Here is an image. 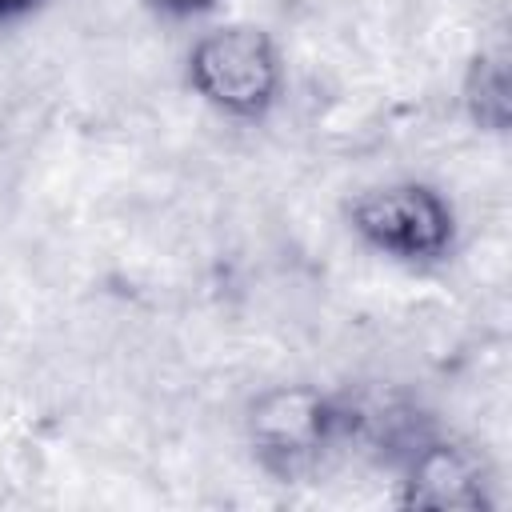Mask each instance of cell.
Listing matches in <instances>:
<instances>
[{"mask_svg":"<svg viewBox=\"0 0 512 512\" xmlns=\"http://www.w3.org/2000/svg\"><path fill=\"white\" fill-rule=\"evenodd\" d=\"M348 392H328L308 380L268 384L244 408V440L256 464L276 480H300L348 440Z\"/></svg>","mask_w":512,"mask_h":512,"instance_id":"obj_1","label":"cell"},{"mask_svg":"<svg viewBox=\"0 0 512 512\" xmlns=\"http://www.w3.org/2000/svg\"><path fill=\"white\" fill-rule=\"evenodd\" d=\"M140 4L168 20H196V16H208L220 0H140Z\"/></svg>","mask_w":512,"mask_h":512,"instance_id":"obj_6","label":"cell"},{"mask_svg":"<svg viewBox=\"0 0 512 512\" xmlns=\"http://www.w3.org/2000/svg\"><path fill=\"white\" fill-rule=\"evenodd\" d=\"M460 108L472 120V128L504 136L512 124V76H508V52L504 44L480 48L468 68H464V84H460Z\"/></svg>","mask_w":512,"mask_h":512,"instance_id":"obj_5","label":"cell"},{"mask_svg":"<svg viewBox=\"0 0 512 512\" xmlns=\"http://www.w3.org/2000/svg\"><path fill=\"white\" fill-rule=\"evenodd\" d=\"M44 0H0V24H12V20H24L28 12H36Z\"/></svg>","mask_w":512,"mask_h":512,"instance_id":"obj_7","label":"cell"},{"mask_svg":"<svg viewBox=\"0 0 512 512\" xmlns=\"http://www.w3.org/2000/svg\"><path fill=\"white\" fill-rule=\"evenodd\" d=\"M344 220L360 244L412 268L444 264L460 240L452 200L428 180L372 184L344 204Z\"/></svg>","mask_w":512,"mask_h":512,"instance_id":"obj_3","label":"cell"},{"mask_svg":"<svg viewBox=\"0 0 512 512\" xmlns=\"http://www.w3.org/2000/svg\"><path fill=\"white\" fill-rule=\"evenodd\" d=\"M400 504L424 512L492 508V468L464 440L428 432L400 460Z\"/></svg>","mask_w":512,"mask_h":512,"instance_id":"obj_4","label":"cell"},{"mask_svg":"<svg viewBox=\"0 0 512 512\" xmlns=\"http://www.w3.org/2000/svg\"><path fill=\"white\" fill-rule=\"evenodd\" d=\"M188 88L220 116L260 124L284 92V56L268 28L232 20L208 28L184 60Z\"/></svg>","mask_w":512,"mask_h":512,"instance_id":"obj_2","label":"cell"}]
</instances>
